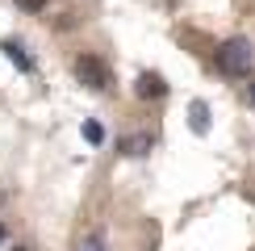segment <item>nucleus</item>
Listing matches in <instances>:
<instances>
[{"label":"nucleus","instance_id":"nucleus-1","mask_svg":"<svg viewBox=\"0 0 255 251\" xmlns=\"http://www.w3.org/2000/svg\"><path fill=\"white\" fill-rule=\"evenodd\" d=\"M214 63H218V71L222 76H251V67H255V46H251V38H226L218 46V55H214Z\"/></svg>","mask_w":255,"mask_h":251},{"label":"nucleus","instance_id":"nucleus-2","mask_svg":"<svg viewBox=\"0 0 255 251\" xmlns=\"http://www.w3.org/2000/svg\"><path fill=\"white\" fill-rule=\"evenodd\" d=\"M71 71H76V80L84 84V88H92V92H105L113 84V76H109V67L97 59V55H80L76 63H71Z\"/></svg>","mask_w":255,"mask_h":251},{"label":"nucleus","instance_id":"nucleus-3","mask_svg":"<svg viewBox=\"0 0 255 251\" xmlns=\"http://www.w3.org/2000/svg\"><path fill=\"white\" fill-rule=\"evenodd\" d=\"M134 92H138V101H159V97H167V84L159 71H142L134 84Z\"/></svg>","mask_w":255,"mask_h":251},{"label":"nucleus","instance_id":"nucleus-4","mask_svg":"<svg viewBox=\"0 0 255 251\" xmlns=\"http://www.w3.org/2000/svg\"><path fill=\"white\" fill-rule=\"evenodd\" d=\"M0 50H4L8 63H17V71H34V59L25 55V46H21L17 38H4V42H0Z\"/></svg>","mask_w":255,"mask_h":251},{"label":"nucleus","instance_id":"nucleus-5","mask_svg":"<svg viewBox=\"0 0 255 251\" xmlns=\"http://www.w3.org/2000/svg\"><path fill=\"white\" fill-rule=\"evenodd\" d=\"M188 126H193L197 134H209V105H205V101H193V105H188Z\"/></svg>","mask_w":255,"mask_h":251},{"label":"nucleus","instance_id":"nucleus-6","mask_svg":"<svg viewBox=\"0 0 255 251\" xmlns=\"http://www.w3.org/2000/svg\"><path fill=\"white\" fill-rule=\"evenodd\" d=\"M118 146H122L126 155H146V151H151V134H134V138H122Z\"/></svg>","mask_w":255,"mask_h":251},{"label":"nucleus","instance_id":"nucleus-7","mask_svg":"<svg viewBox=\"0 0 255 251\" xmlns=\"http://www.w3.org/2000/svg\"><path fill=\"white\" fill-rule=\"evenodd\" d=\"M84 138H88L92 146H101V142H105V130H101V122H84Z\"/></svg>","mask_w":255,"mask_h":251},{"label":"nucleus","instance_id":"nucleus-8","mask_svg":"<svg viewBox=\"0 0 255 251\" xmlns=\"http://www.w3.org/2000/svg\"><path fill=\"white\" fill-rule=\"evenodd\" d=\"M17 8H25V13H42V8H46V0H17Z\"/></svg>","mask_w":255,"mask_h":251},{"label":"nucleus","instance_id":"nucleus-9","mask_svg":"<svg viewBox=\"0 0 255 251\" xmlns=\"http://www.w3.org/2000/svg\"><path fill=\"white\" fill-rule=\"evenodd\" d=\"M247 101H251V105H255V84H251V88H247Z\"/></svg>","mask_w":255,"mask_h":251},{"label":"nucleus","instance_id":"nucleus-10","mask_svg":"<svg viewBox=\"0 0 255 251\" xmlns=\"http://www.w3.org/2000/svg\"><path fill=\"white\" fill-rule=\"evenodd\" d=\"M84 251H101V243H88V247H84Z\"/></svg>","mask_w":255,"mask_h":251},{"label":"nucleus","instance_id":"nucleus-11","mask_svg":"<svg viewBox=\"0 0 255 251\" xmlns=\"http://www.w3.org/2000/svg\"><path fill=\"white\" fill-rule=\"evenodd\" d=\"M0 243H4V226H0Z\"/></svg>","mask_w":255,"mask_h":251},{"label":"nucleus","instance_id":"nucleus-12","mask_svg":"<svg viewBox=\"0 0 255 251\" xmlns=\"http://www.w3.org/2000/svg\"><path fill=\"white\" fill-rule=\"evenodd\" d=\"M17 251H25V247H17Z\"/></svg>","mask_w":255,"mask_h":251}]
</instances>
